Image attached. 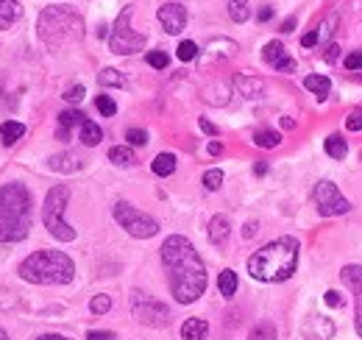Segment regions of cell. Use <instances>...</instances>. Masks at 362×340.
<instances>
[{"label": "cell", "instance_id": "1", "mask_svg": "<svg viewBox=\"0 0 362 340\" xmlns=\"http://www.w3.org/2000/svg\"><path fill=\"white\" fill-rule=\"evenodd\" d=\"M162 265L168 271L170 293L179 304H192V301L204 296L206 268H204V259L195 251V246L187 237L170 234L162 243Z\"/></svg>", "mask_w": 362, "mask_h": 340}, {"label": "cell", "instance_id": "2", "mask_svg": "<svg viewBox=\"0 0 362 340\" xmlns=\"http://www.w3.org/2000/svg\"><path fill=\"white\" fill-rule=\"evenodd\" d=\"M34 201L25 184L11 181L0 187V240L3 243H20L31 232V212Z\"/></svg>", "mask_w": 362, "mask_h": 340}, {"label": "cell", "instance_id": "3", "mask_svg": "<svg viewBox=\"0 0 362 340\" xmlns=\"http://www.w3.org/2000/svg\"><path fill=\"white\" fill-rule=\"evenodd\" d=\"M298 249L301 246L296 237H279L248 259V273L257 282H284L296 273Z\"/></svg>", "mask_w": 362, "mask_h": 340}, {"label": "cell", "instance_id": "4", "mask_svg": "<svg viewBox=\"0 0 362 340\" xmlns=\"http://www.w3.org/2000/svg\"><path fill=\"white\" fill-rule=\"evenodd\" d=\"M37 31H40V40L50 50H59L64 45L84 40V20L73 6H47L40 14Z\"/></svg>", "mask_w": 362, "mask_h": 340}, {"label": "cell", "instance_id": "5", "mask_svg": "<svg viewBox=\"0 0 362 340\" xmlns=\"http://www.w3.org/2000/svg\"><path fill=\"white\" fill-rule=\"evenodd\" d=\"M20 276L31 285H70L76 265L64 251H37L20 262Z\"/></svg>", "mask_w": 362, "mask_h": 340}, {"label": "cell", "instance_id": "6", "mask_svg": "<svg viewBox=\"0 0 362 340\" xmlns=\"http://www.w3.org/2000/svg\"><path fill=\"white\" fill-rule=\"evenodd\" d=\"M67 201H70V190H67L64 184H56L53 190H47L45 207H42L45 229L56 237V240H62V243H73V240H76V229L64 220Z\"/></svg>", "mask_w": 362, "mask_h": 340}, {"label": "cell", "instance_id": "7", "mask_svg": "<svg viewBox=\"0 0 362 340\" xmlns=\"http://www.w3.org/2000/svg\"><path fill=\"white\" fill-rule=\"evenodd\" d=\"M132 14H134L132 6L123 8L117 23H115V28H112V34H109V50L117 53V56H132L136 50H142L145 42H148L145 34H136L134 28H132Z\"/></svg>", "mask_w": 362, "mask_h": 340}, {"label": "cell", "instance_id": "8", "mask_svg": "<svg viewBox=\"0 0 362 340\" xmlns=\"http://www.w3.org/2000/svg\"><path fill=\"white\" fill-rule=\"evenodd\" d=\"M112 215H115V220H117L132 237H136V240H148V237H153V234L159 232V223H156L151 215L139 212L129 201H117Z\"/></svg>", "mask_w": 362, "mask_h": 340}, {"label": "cell", "instance_id": "9", "mask_svg": "<svg viewBox=\"0 0 362 340\" xmlns=\"http://www.w3.org/2000/svg\"><path fill=\"white\" fill-rule=\"evenodd\" d=\"M132 315H134L139 324L156 327V329L170 324V310H168V304H162L159 298H153V296H145V293H139V290L132 293Z\"/></svg>", "mask_w": 362, "mask_h": 340}, {"label": "cell", "instance_id": "10", "mask_svg": "<svg viewBox=\"0 0 362 340\" xmlns=\"http://www.w3.org/2000/svg\"><path fill=\"white\" fill-rule=\"evenodd\" d=\"M315 204H317V212L323 217H334V215H346L351 210V201L337 190L334 181H317L315 187Z\"/></svg>", "mask_w": 362, "mask_h": 340}, {"label": "cell", "instance_id": "11", "mask_svg": "<svg viewBox=\"0 0 362 340\" xmlns=\"http://www.w3.org/2000/svg\"><path fill=\"white\" fill-rule=\"evenodd\" d=\"M340 279L354 293V304H357V335L362 338V265H346L340 271Z\"/></svg>", "mask_w": 362, "mask_h": 340}, {"label": "cell", "instance_id": "12", "mask_svg": "<svg viewBox=\"0 0 362 340\" xmlns=\"http://www.w3.org/2000/svg\"><path fill=\"white\" fill-rule=\"evenodd\" d=\"M156 17H159V23H162V28L168 34H181L184 26H187V8L181 3H165V6H159Z\"/></svg>", "mask_w": 362, "mask_h": 340}, {"label": "cell", "instance_id": "13", "mask_svg": "<svg viewBox=\"0 0 362 340\" xmlns=\"http://www.w3.org/2000/svg\"><path fill=\"white\" fill-rule=\"evenodd\" d=\"M262 59L271 64L273 70H279V73H293L296 70V62L287 56V47L279 42V40H271V42L265 45Z\"/></svg>", "mask_w": 362, "mask_h": 340}, {"label": "cell", "instance_id": "14", "mask_svg": "<svg viewBox=\"0 0 362 340\" xmlns=\"http://www.w3.org/2000/svg\"><path fill=\"white\" fill-rule=\"evenodd\" d=\"M234 89H237L243 98L254 101V98H262L265 81H262L259 76H245V73H240V76H234Z\"/></svg>", "mask_w": 362, "mask_h": 340}, {"label": "cell", "instance_id": "15", "mask_svg": "<svg viewBox=\"0 0 362 340\" xmlns=\"http://www.w3.org/2000/svg\"><path fill=\"white\" fill-rule=\"evenodd\" d=\"M228 234H231L228 217L226 215H215V217L209 220V243H212V246H223L228 240Z\"/></svg>", "mask_w": 362, "mask_h": 340}, {"label": "cell", "instance_id": "16", "mask_svg": "<svg viewBox=\"0 0 362 340\" xmlns=\"http://www.w3.org/2000/svg\"><path fill=\"white\" fill-rule=\"evenodd\" d=\"M304 332H307L313 340H329L332 335H334V324H332V321H326V318L313 315V318H310V324L304 327Z\"/></svg>", "mask_w": 362, "mask_h": 340}, {"label": "cell", "instance_id": "17", "mask_svg": "<svg viewBox=\"0 0 362 340\" xmlns=\"http://www.w3.org/2000/svg\"><path fill=\"white\" fill-rule=\"evenodd\" d=\"M50 170H59V173H76V170H81V157H76V154H56V157H50Z\"/></svg>", "mask_w": 362, "mask_h": 340}, {"label": "cell", "instance_id": "18", "mask_svg": "<svg viewBox=\"0 0 362 340\" xmlns=\"http://www.w3.org/2000/svg\"><path fill=\"white\" fill-rule=\"evenodd\" d=\"M209 332V324L204 318H187L181 324V338L184 340H204Z\"/></svg>", "mask_w": 362, "mask_h": 340}, {"label": "cell", "instance_id": "19", "mask_svg": "<svg viewBox=\"0 0 362 340\" xmlns=\"http://www.w3.org/2000/svg\"><path fill=\"white\" fill-rule=\"evenodd\" d=\"M209 53H206V59H204V64H209L212 59H228V56H234V50H237V45L231 42V40H212L209 47H206Z\"/></svg>", "mask_w": 362, "mask_h": 340}, {"label": "cell", "instance_id": "20", "mask_svg": "<svg viewBox=\"0 0 362 340\" xmlns=\"http://www.w3.org/2000/svg\"><path fill=\"white\" fill-rule=\"evenodd\" d=\"M84 120H87V118H84L78 109H64V112L59 115V126H62L59 128V137H62V140H67V137H70V128L81 126Z\"/></svg>", "mask_w": 362, "mask_h": 340}, {"label": "cell", "instance_id": "21", "mask_svg": "<svg viewBox=\"0 0 362 340\" xmlns=\"http://www.w3.org/2000/svg\"><path fill=\"white\" fill-rule=\"evenodd\" d=\"M323 148H326V154H329L332 159H346V157H349V142H346L340 134H329V137L323 140Z\"/></svg>", "mask_w": 362, "mask_h": 340}, {"label": "cell", "instance_id": "22", "mask_svg": "<svg viewBox=\"0 0 362 340\" xmlns=\"http://www.w3.org/2000/svg\"><path fill=\"white\" fill-rule=\"evenodd\" d=\"M109 162H115L120 168H132L136 162V154L129 145H115V148H109Z\"/></svg>", "mask_w": 362, "mask_h": 340}, {"label": "cell", "instance_id": "23", "mask_svg": "<svg viewBox=\"0 0 362 340\" xmlns=\"http://www.w3.org/2000/svg\"><path fill=\"white\" fill-rule=\"evenodd\" d=\"M17 17H20V3L17 0H0V31H6Z\"/></svg>", "mask_w": 362, "mask_h": 340}, {"label": "cell", "instance_id": "24", "mask_svg": "<svg viewBox=\"0 0 362 340\" xmlns=\"http://www.w3.org/2000/svg\"><path fill=\"white\" fill-rule=\"evenodd\" d=\"M81 131H78V137H81V142L87 145V148H92V145H98L100 140H103V131H100V126L95 123V120H84L81 123Z\"/></svg>", "mask_w": 362, "mask_h": 340}, {"label": "cell", "instance_id": "25", "mask_svg": "<svg viewBox=\"0 0 362 340\" xmlns=\"http://www.w3.org/2000/svg\"><path fill=\"white\" fill-rule=\"evenodd\" d=\"M23 134H25V126H23V123H17V120H6V123L0 126L3 145H14V142H17Z\"/></svg>", "mask_w": 362, "mask_h": 340}, {"label": "cell", "instance_id": "26", "mask_svg": "<svg viewBox=\"0 0 362 340\" xmlns=\"http://www.w3.org/2000/svg\"><path fill=\"white\" fill-rule=\"evenodd\" d=\"M151 170L156 173V176H170L173 170H176V154H159L153 162H151Z\"/></svg>", "mask_w": 362, "mask_h": 340}, {"label": "cell", "instance_id": "27", "mask_svg": "<svg viewBox=\"0 0 362 340\" xmlns=\"http://www.w3.org/2000/svg\"><path fill=\"white\" fill-rule=\"evenodd\" d=\"M218 288H221V296H226V298H231L237 293V273H234L231 268H226V271L218 276Z\"/></svg>", "mask_w": 362, "mask_h": 340}, {"label": "cell", "instance_id": "28", "mask_svg": "<svg viewBox=\"0 0 362 340\" xmlns=\"http://www.w3.org/2000/svg\"><path fill=\"white\" fill-rule=\"evenodd\" d=\"M98 84L100 86H126V79H123L120 70H115V67H103V70L98 73Z\"/></svg>", "mask_w": 362, "mask_h": 340}, {"label": "cell", "instance_id": "29", "mask_svg": "<svg viewBox=\"0 0 362 340\" xmlns=\"http://www.w3.org/2000/svg\"><path fill=\"white\" fill-rule=\"evenodd\" d=\"M228 17L234 23H245L251 17V8H248V0H228Z\"/></svg>", "mask_w": 362, "mask_h": 340}, {"label": "cell", "instance_id": "30", "mask_svg": "<svg viewBox=\"0 0 362 340\" xmlns=\"http://www.w3.org/2000/svg\"><path fill=\"white\" fill-rule=\"evenodd\" d=\"M279 142H281V134L271 131V128H262L254 134V145H259V148H276Z\"/></svg>", "mask_w": 362, "mask_h": 340}, {"label": "cell", "instance_id": "31", "mask_svg": "<svg viewBox=\"0 0 362 340\" xmlns=\"http://www.w3.org/2000/svg\"><path fill=\"white\" fill-rule=\"evenodd\" d=\"M304 86H307L310 92H315V95L323 98V95L332 89V81H329L326 76H307V79H304Z\"/></svg>", "mask_w": 362, "mask_h": 340}, {"label": "cell", "instance_id": "32", "mask_svg": "<svg viewBox=\"0 0 362 340\" xmlns=\"http://www.w3.org/2000/svg\"><path fill=\"white\" fill-rule=\"evenodd\" d=\"M248 340H276V329H273V324H257V327L251 329Z\"/></svg>", "mask_w": 362, "mask_h": 340}, {"label": "cell", "instance_id": "33", "mask_svg": "<svg viewBox=\"0 0 362 340\" xmlns=\"http://www.w3.org/2000/svg\"><path fill=\"white\" fill-rule=\"evenodd\" d=\"M95 106H98V112H100L103 118H115V112H117V103H115L109 95H98Z\"/></svg>", "mask_w": 362, "mask_h": 340}, {"label": "cell", "instance_id": "34", "mask_svg": "<svg viewBox=\"0 0 362 340\" xmlns=\"http://www.w3.org/2000/svg\"><path fill=\"white\" fill-rule=\"evenodd\" d=\"M221 184H223V170L212 168L204 173V187H206V190H218Z\"/></svg>", "mask_w": 362, "mask_h": 340}, {"label": "cell", "instance_id": "35", "mask_svg": "<svg viewBox=\"0 0 362 340\" xmlns=\"http://www.w3.org/2000/svg\"><path fill=\"white\" fill-rule=\"evenodd\" d=\"M90 310L95 312V315H106V312L112 310V298L103 296V293H100V296H95L90 301Z\"/></svg>", "mask_w": 362, "mask_h": 340}, {"label": "cell", "instance_id": "36", "mask_svg": "<svg viewBox=\"0 0 362 340\" xmlns=\"http://www.w3.org/2000/svg\"><path fill=\"white\" fill-rule=\"evenodd\" d=\"M195 56H198V45L192 42V40H184L179 45V59L181 62H192Z\"/></svg>", "mask_w": 362, "mask_h": 340}, {"label": "cell", "instance_id": "37", "mask_svg": "<svg viewBox=\"0 0 362 340\" xmlns=\"http://www.w3.org/2000/svg\"><path fill=\"white\" fill-rule=\"evenodd\" d=\"M168 62H170V59H168V53H165V50H151V53H148V64H151V67H156V70H165V67H168Z\"/></svg>", "mask_w": 362, "mask_h": 340}, {"label": "cell", "instance_id": "38", "mask_svg": "<svg viewBox=\"0 0 362 340\" xmlns=\"http://www.w3.org/2000/svg\"><path fill=\"white\" fill-rule=\"evenodd\" d=\"M126 140H129V145H145L148 142V134L142 128H129L126 131Z\"/></svg>", "mask_w": 362, "mask_h": 340}, {"label": "cell", "instance_id": "39", "mask_svg": "<svg viewBox=\"0 0 362 340\" xmlns=\"http://www.w3.org/2000/svg\"><path fill=\"white\" fill-rule=\"evenodd\" d=\"M64 101H67V103H81V101H84V86L81 84L70 86V89L64 92Z\"/></svg>", "mask_w": 362, "mask_h": 340}, {"label": "cell", "instance_id": "40", "mask_svg": "<svg viewBox=\"0 0 362 340\" xmlns=\"http://www.w3.org/2000/svg\"><path fill=\"white\" fill-rule=\"evenodd\" d=\"M346 128H349V131H362V109H354V112L346 118Z\"/></svg>", "mask_w": 362, "mask_h": 340}, {"label": "cell", "instance_id": "41", "mask_svg": "<svg viewBox=\"0 0 362 340\" xmlns=\"http://www.w3.org/2000/svg\"><path fill=\"white\" fill-rule=\"evenodd\" d=\"M346 70H362V50H351L346 56Z\"/></svg>", "mask_w": 362, "mask_h": 340}, {"label": "cell", "instance_id": "42", "mask_svg": "<svg viewBox=\"0 0 362 340\" xmlns=\"http://www.w3.org/2000/svg\"><path fill=\"white\" fill-rule=\"evenodd\" d=\"M334 26H337V17H334V14H332V17H329V23H323V26H320V31H317V34H320V37H323V40H329V37H332V34H334Z\"/></svg>", "mask_w": 362, "mask_h": 340}, {"label": "cell", "instance_id": "43", "mask_svg": "<svg viewBox=\"0 0 362 340\" xmlns=\"http://www.w3.org/2000/svg\"><path fill=\"white\" fill-rule=\"evenodd\" d=\"M323 301H326L329 307H340V304H343V298H340V293H337V290H326Z\"/></svg>", "mask_w": 362, "mask_h": 340}, {"label": "cell", "instance_id": "44", "mask_svg": "<svg viewBox=\"0 0 362 340\" xmlns=\"http://www.w3.org/2000/svg\"><path fill=\"white\" fill-rule=\"evenodd\" d=\"M337 56H340V45L334 42L326 45V62H337Z\"/></svg>", "mask_w": 362, "mask_h": 340}, {"label": "cell", "instance_id": "45", "mask_svg": "<svg viewBox=\"0 0 362 340\" xmlns=\"http://www.w3.org/2000/svg\"><path fill=\"white\" fill-rule=\"evenodd\" d=\"M201 131H204V134H209V137H218V126H215V123H209L206 118H201Z\"/></svg>", "mask_w": 362, "mask_h": 340}, {"label": "cell", "instance_id": "46", "mask_svg": "<svg viewBox=\"0 0 362 340\" xmlns=\"http://www.w3.org/2000/svg\"><path fill=\"white\" fill-rule=\"evenodd\" d=\"M317 40H320V34H317V31H310V34L301 37V45H304V47H313V45H317Z\"/></svg>", "mask_w": 362, "mask_h": 340}, {"label": "cell", "instance_id": "47", "mask_svg": "<svg viewBox=\"0 0 362 340\" xmlns=\"http://www.w3.org/2000/svg\"><path fill=\"white\" fill-rule=\"evenodd\" d=\"M87 340H115V332H90Z\"/></svg>", "mask_w": 362, "mask_h": 340}, {"label": "cell", "instance_id": "48", "mask_svg": "<svg viewBox=\"0 0 362 340\" xmlns=\"http://www.w3.org/2000/svg\"><path fill=\"white\" fill-rule=\"evenodd\" d=\"M254 234H257V223L251 220V223H245V229H243V237H245V240H251Z\"/></svg>", "mask_w": 362, "mask_h": 340}, {"label": "cell", "instance_id": "49", "mask_svg": "<svg viewBox=\"0 0 362 340\" xmlns=\"http://www.w3.org/2000/svg\"><path fill=\"white\" fill-rule=\"evenodd\" d=\"M257 17H259V20H262V23H268V20H271V17H273V8H271V6H262V8H259V14H257Z\"/></svg>", "mask_w": 362, "mask_h": 340}, {"label": "cell", "instance_id": "50", "mask_svg": "<svg viewBox=\"0 0 362 340\" xmlns=\"http://www.w3.org/2000/svg\"><path fill=\"white\" fill-rule=\"evenodd\" d=\"M293 28H296V17H287V20H284V26H281V31H284V34H290Z\"/></svg>", "mask_w": 362, "mask_h": 340}, {"label": "cell", "instance_id": "51", "mask_svg": "<svg viewBox=\"0 0 362 340\" xmlns=\"http://www.w3.org/2000/svg\"><path fill=\"white\" fill-rule=\"evenodd\" d=\"M254 173H257V176H265V173H268V165H265V162H257V165H254Z\"/></svg>", "mask_w": 362, "mask_h": 340}, {"label": "cell", "instance_id": "52", "mask_svg": "<svg viewBox=\"0 0 362 340\" xmlns=\"http://www.w3.org/2000/svg\"><path fill=\"white\" fill-rule=\"evenodd\" d=\"M221 151H223V148H221V142H209V154H212V157H218Z\"/></svg>", "mask_w": 362, "mask_h": 340}, {"label": "cell", "instance_id": "53", "mask_svg": "<svg viewBox=\"0 0 362 340\" xmlns=\"http://www.w3.org/2000/svg\"><path fill=\"white\" fill-rule=\"evenodd\" d=\"M281 128H296V120L293 118H281Z\"/></svg>", "mask_w": 362, "mask_h": 340}, {"label": "cell", "instance_id": "54", "mask_svg": "<svg viewBox=\"0 0 362 340\" xmlns=\"http://www.w3.org/2000/svg\"><path fill=\"white\" fill-rule=\"evenodd\" d=\"M37 340H70V338H64V335H42V338Z\"/></svg>", "mask_w": 362, "mask_h": 340}, {"label": "cell", "instance_id": "55", "mask_svg": "<svg viewBox=\"0 0 362 340\" xmlns=\"http://www.w3.org/2000/svg\"><path fill=\"white\" fill-rule=\"evenodd\" d=\"M0 340H8V335H6V332H3V329H0Z\"/></svg>", "mask_w": 362, "mask_h": 340}]
</instances>
